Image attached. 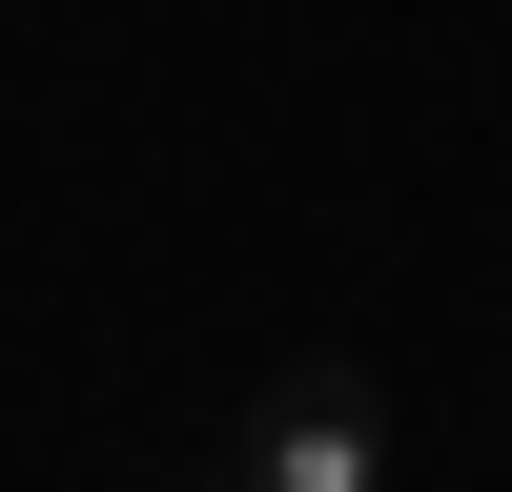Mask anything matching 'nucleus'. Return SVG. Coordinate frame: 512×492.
<instances>
[{
	"mask_svg": "<svg viewBox=\"0 0 512 492\" xmlns=\"http://www.w3.org/2000/svg\"><path fill=\"white\" fill-rule=\"evenodd\" d=\"M205 492H246V472H205Z\"/></svg>",
	"mask_w": 512,
	"mask_h": 492,
	"instance_id": "2",
	"label": "nucleus"
},
{
	"mask_svg": "<svg viewBox=\"0 0 512 492\" xmlns=\"http://www.w3.org/2000/svg\"><path fill=\"white\" fill-rule=\"evenodd\" d=\"M226 472H246V492H390V390H369L349 349H308V369L267 390V431L226 451Z\"/></svg>",
	"mask_w": 512,
	"mask_h": 492,
	"instance_id": "1",
	"label": "nucleus"
}]
</instances>
